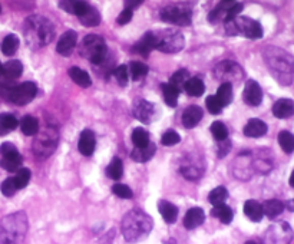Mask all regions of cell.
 <instances>
[{
	"mask_svg": "<svg viewBox=\"0 0 294 244\" xmlns=\"http://www.w3.org/2000/svg\"><path fill=\"white\" fill-rule=\"evenodd\" d=\"M190 78V75H188V71H185V69H181V71L175 72L174 75H172V78L169 80V84H172L180 92H181V89H184V85H185V82L188 80Z\"/></svg>",
	"mask_w": 294,
	"mask_h": 244,
	"instance_id": "obj_43",
	"label": "cell"
},
{
	"mask_svg": "<svg viewBox=\"0 0 294 244\" xmlns=\"http://www.w3.org/2000/svg\"><path fill=\"white\" fill-rule=\"evenodd\" d=\"M202 119V110L198 105H191L183 114V125L185 128H194L198 125V122Z\"/></svg>",
	"mask_w": 294,
	"mask_h": 244,
	"instance_id": "obj_20",
	"label": "cell"
},
{
	"mask_svg": "<svg viewBox=\"0 0 294 244\" xmlns=\"http://www.w3.org/2000/svg\"><path fill=\"white\" fill-rule=\"evenodd\" d=\"M22 72H23V65L20 61L13 59V61H9L3 65V75L6 78L16 79L22 75Z\"/></svg>",
	"mask_w": 294,
	"mask_h": 244,
	"instance_id": "obj_30",
	"label": "cell"
},
{
	"mask_svg": "<svg viewBox=\"0 0 294 244\" xmlns=\"http://www.w3.org/2000/svg\"><path fill=\"white\" fill-rule=\"evenodd\" d=\"M162 94H164V99L165 102L169 106H177V102H178V95H180V91L172 85V84H164L162 85Z\"/></svg>",
	"mask_w": 294,
	"mask_h": 244,
	"instance_id": "obj_36",
	"label": "cell"
},
{
	"mask_svg": "<svg viewBox=\"0 0 294 244\" xmlns=\"http://www.w3.org/2000/svg\"><path fill=\"white\" fill-rule=\"evenodd\" d=\"M264 61L267 63L273 76L280 84L288 85L293 82L294 78V62L293 58L286 50L278 47L269 46L264 50Z\"/></svg>",
	"mask_w": 294,
	"mask_h": 244,
	"instance_id": "obj_2",
	"label": "cell"
},
{
	"mask_svg": "<svg viewBox=\"0 0 294 244\" xmlns=\"http://www.w3.org/2000/svg\"><path fill=\"white\" fill-rule=\"evenodd\" d=\"M180 141H181V137H180L178 132L174 131V129H169V131H167L165 134L162 135V138H161V142H162L164 145H167V147L177 145Z\"/></svg>",
	"mask_w": 294,
	"mask_h": 244,
	"instance_id": "obj_47",
	"label": "cell"
},
{
	"mask_svg": "<svg viewBox=\"0 0 294 244\" xmlns=\"http://www.w3.org/2000/svg\"><path fill=\"white\" fill-rule=\"evenodd\" d=\"M155 49V38H154V32H148V33H145L141 40L138 42L134 47V50H135L136 53H139L143 58H146V56L151 53L152 50Z\"/></svg>",
	"mask_w": 294,
	"mask_h": 244,
	"instance_id": "obj_21",
	"label": "cell"
},
{
	"mask_svg": "<svg viewBox=\"0 0 294 244\" xmlns=\"http://www.w3.org/2000/svg\"><path fill=\"white\" fill-rule=\"evenodd\" d=\"M56 144H57V134L55 129H45L36 138L33 151L38 157L48 158L56 150Z\"/></svg>",
	"mask_w": 294,
	"mask_h": 244,
	"instance_id": "obj_10",
	"label": "cell"
},
{
	"mask_svg": "<svg viewBox=\"0 0 294 244\" xmlns=\"http://www.w3.org/2000/svg\"><path fill=\"white\" fill-rule=\"evenodd\" d=\"M205 105H207V110L210 111L213 115H218V114H221V111H223V105H221V102L218 101V98L214 96V95L208 96L207 101H205Z\"/></svg>",
	"mask_w": 294,
	"mask_h": 244,
	"instance_id": "obj_48",
	"label": "cell"
},
{
	"mask_svg": "<svg viewBox=\"0 0 294 244\" xmlns=\"http://www.w3.org/2000/svg\"><path fill=\"white\" fill-rule=\"evenodd\" d=\"M17 125L19 121L12 114H0V135H6V132L13 131Z\"/></svg>",
	"mask_w": 294,
	"mask_h": 244,
	"instance_id": "obj_33",
	"label": "cell"
},
{
	"mask_svg": "<svg viewBox=\"0 0 294 244\" xmlns=\"http://www.w3.org/2000/svg\"><path fill=\"white\" fill-rule=\"evenodd\" d=\"M154 38H155V49L165 53H178L185 46L183 33L174 29L154 32Z\"/></svg>",
	"mask_w": 294,
	"mask_h": 244,
	"instance_id": "obj_7",
	"label": "cell"
},
{
	"mask_svg": "<svg viewBox=\"0 0 294 244\" xmlns=\"http://www.w3.org/2000/svg\"><path fill=\"white\" fill-rule=\"evenodd\" d=\"M20 129L24 135L27 137H33L39 132V122L38 119L32 117V115H26L23 117V119L20 121Z\"/></svg>",
	"mask_w": 294,
	"mask_h": 244,
	"instance_id": "obj_28",
	"label": "cell"
},
{
	"mask_svg": "<svg viewBox=\"0 0 294 244\" xmlns=\"http://www.w3.org/2000/svg\"><path fill=\"white\" fill-rule=\"evenodd\" d=\"M284 210V204L278 200H269L262 205V213L266 214L269 219H276Z\"/></svg>",
	"mask_w": 294,
	"mask_h": 244,
	"instance_id": "obj_29",
	"label": "cell"
},
{
	"mask_svg": "<svg viewBox=\"0 0 294 244\" xmlns=\"http://www.w3.org/2000/svg\"><path fill=\"white\" fill-rule=\"evenodd\" d=\"M112 193L115 194V196H118L120 198H132L134 197V193H132V189L129 188L128 185L125 184H115L113 187H112Z\"/></svg>",
	"mask_w": 294,
	"mask_h": 244,
	"instance_id": "obj_46",
	"label": "cell"
},
{
	"mask_svg": "<svg viewBox=\"0 0 294 244\" xmlns=\"http://www.w3.org/2000/svg\"><path fill=\"white\" fill-rule=\"evenodd\" d=\"M132 142L135 147H145L150 144V135L143 128H135L132 131Z\"/></svg>",
	"mask_w": 294,
	"mask_h": 244,
	"instance_id": "obj_41",
	"label": "cell"
},
{
	"mask_svg": "<svg viewBox=\"0 0 294 244\" xmlns=\"http://www.w3.org/2000/svg\"><path fill=\"white\" fill-rule=\"evenodd\" d=\"M294 114V102L291 99H287V98H281L278 99L277 102L273 105V115L276 118L284 119L291 117Z\"/></svg>",
	"mask_w": 294,
	"mask_h": 244,
	"instance_id": "obj_19",
	"label": "cell"
},
{
	"mask_svg": "<svg viewBox=\"0 0 294 244\" xmlns=\"http://www.w3.org/2000/svg\"><path fill=\"white\" fill-rule=\"evenodd\" d=\"M59 6H61V9L65 10V12L80 17V16L86 12L87 8H89L91 5H87L86 2H83V0H61V2H59Z\"/></svg>",
	"mask_w": 294,
	"mask_h": 244,
	"instance_id": "obj_18",
	"label": "cell"
},
{
	"mask_svg": "<svg viewBox=\"0 0 294 244\" xmlns=\"http://www.w3.org/2000/svg\"><path fill=\"white\" fill-rule=\"evenodd\" d=\"M225 31L228 35H243L248 39L262 38V26L254 19L236 16L234 19L225 20Z\"/></svg>",
	"mask_w": 294,
	"mask_h": 244,
	"instance_id": "obj_5",
	"label": "cell"
},
{
	"mask_svg": "<svg viewBox=\"0 0 294 244\" xmlns=\"http://www.w3.org/2000/svg\"><path fill=\"white\" fill-rule=\"evenodd\" d=\"M244 214H246L247 217L251 221L258 223V221H261L262 217H264L262 205L260 204L258 201H255V200H248V201H246V204H244Z\"/></svg>",
	"mask_w": 294,
	"mask_h": 244,
	"instance_id": "obj_25",
	"label": "cell"
},
{
	"mask_svg": "<svg viewBox=\"0 0 294 244\" xmlns=\"http://www.w3.org/2000/svg\"><path fill=\"white\" fill-rule=\"evenodd\" d=\"M211 132H213V137L217 141H223V140L228 138V129L223 122H214L211 125Z\"/></svg>",
	"mask_w": 294,
	"mask_h": 244,
	"instance_id": "obj_44",
	"label": "cell"
},
{
	"mask_svg": "<svg viewBox=\"0 0 294 244\" xmlns=\"http://www.w3.org/2000/svg\"><path fill=\"white\" fill-rule=\"evenodd\" d=\"M106 174L112 180H121L122 174H124V166L120 158H113L112 162L106 168Z\"/></svg>",
	"mask_w": 294,
	"mask_h": 244,
	"instance_id": "obj_39",
	"label": "cell"
},
{
	"mask_svg": "<svg viewBox=\"0 0 294 244\" xmlns=\"http://www.w3.org/2000/svg\"><path fill=\"white\" fill-rule=\"evenodd\" d=\"M0 12H2V6H0Z\"/></svg>",
	"mask_w": 294,
	"mask_h": 244,
	"instance_id": "obj_56",
	"label": "cell"
},
{
	"mask_svg": "<svg viewBox=\"0 0 294 244\" xmlns=\"http://www.w3.org/2000/svg\"><path fill=\"white\" fill-rule=\"evenodd\" d=\"M79 19L80 23L83 26H87V28H94V26H98L101 23V15L94 6H89L86 12L80 16Z\"/></svg>",
	"mask_w": 294,
	"mask_h": 244,
	"instance_id": "obj_31",
	"label": "cell"
},
{
	"mask_svg": "<svg viewBox=\"0 0 294 244\" xmlns=\"http://www.w3.org/2000/svg\"><path fill=\"white\" fill-rule=\"evenodd\" d=\"M288 182H290V185H291V187H294V170H293V173H291V175H290V180H288Z\"/></svg>",
	"mask_w": 294,
	"mask_h": 244,
	"instance_id": "obj_53",
	"label": "cell"
},
{
	"mask_svg": "<svg viewBox=\"0 0 294 244\" xmlns=\"http://www.w3.org/2000/svg\"><path fill=\"white\" fill-rule=\"evenodd\" d=\"M36 94H38V87L35 82H23L10 91L9 99L15 105H26L32 102Z\"/></svg>",
	"mask_w": 294,
	"mask_h": 244,
	"instance_id": "obj_11",
	"label": "cell"
},
{
	"mask_svg": "<svg viewBox=\"0 0 294 244\" xmlns=\"http://www.w3.org/2000/svg\"><path fill=\"white\" fill-rule=\"evenodd\" d=\"M288 207H290V210H293V211H294V200H293V201H290V204H288Z\"/></svg>",
	"mask_w": 294,
	"mask_h": 244,
	"instance_id": "obj_54",
	"label": "cell"
},
{
	"mask_svg": "<svg viewBox=\"0 0 294 244\" xmlns=\"http://www.w3.org/2000/svg\"><path fill=\"white\" fill-rule=\"evenodd\" d=\"M95 145H96V140L95 135L92 131L89 129H85L82 134H80L79 142H78V148H79V152L82 155L85 157H91L95 151Z\"/></svg>",
	"mask_w": 294,
	"mask_h": 244,
	"instance_id": "obj_17",
	"label": "cell"
},
{
	"mask_svg": "<svg viewBox=\"0 0 294 244\" xmlns=\"http://www.w3.org/2000/svg\"><path fill=\"white\" fill-rule=\"evenodd\" d=\"M132 16H134V10L125 8L121 12V15L118 16V24H128L131 22Z\"/></svg>",
	"mask_w": 294,
	"mask_h": 244,
	"instance_id": "obj_50",
	"label": "cell"
},
{
	"mask_svg": "<svg viewBox=\"0 0 294 244\" xmlns=\"http://www.w3.org/2000/svg\"><path fill=\"white\" fill-rule=\"evenodd\" d=\"M161 19L164 22L177 26H190L192 22V8L188 3L171 5L161 10Z\"/></svg>",
	"mask_w": 294,
	"mask_h": 244,
	"instance_id": "obj_8",
	"label": "cell"
},
{
	"mask_svg": "<svg viewBox=\"0 0 294 244\" xmlns=\"http://www.w3.org/2000/svg\"><path fill=\"white\" fill-rule=\"evenodd\" d=\"M31 170L29 168H19L16 171V175H15V182H16V187L17 189H22L24 188L29 181H31Z\"/></svg>",
	"mask_w": 294,
	"mask_h": 244,
	"instance_id": "obj_40",
	"label": "cell"
},
{
	"mask_svg": "<svg viewBox=\"0 0 294 244\" xmlns=\"http://www.w3.org/2000/svg\"><path fill=\"white\" fill-rule=\"evenodd\" d=\"M184 89L190 96H201L205 91V85L199 78H188L184 85Z\"/></svg>",
	"mask_w": 294,
	"mask_h": 244,
	"instance_id": "obj_27",
	"label": "cell"
},
{
	"mask_svg": "<svg viewBox=\"0 0 294 244\" xmlns=\"http://www.w3.org/2000/svg\"><path fill=\"white\" fill-rule=\"evenodd\" d=\"M134 117L143 124H151L158 117V110L154 103L145 99H136L134 102Z\"/></svg>",
	"mask_w": 294,
	"mask_h": 244,
	"instance_id": "obj_13",
	"label": "cell"
},
{
	"mask_svg": "<svg viewBox=\"0 0 294 244\" xmlns=\"http://www.w3.org/2000/svg\"><path fill=\"white\" fill-rule=\"evenodd\" d=\"M227 198H228V191H227L225 187L220 185V187H217V188H214L211 193H210V196H208V201H210L213 205H217V204H223Z\"/></svg>",
	"mask_w": 294,
	"mask_h": 244,
	"instance_id": "obj_38",
	"label": "cell"
},
{
	"mask_svg": "<svg viewBox=\"0 0 294 244\" xmlns=\"http://www.w3.org/2000/svg\"><path fill=\"white\" fill-rule=\"evenodd\" d=\"M80 55L91 61L94 65H101L105 62L108 55V47L105 40L98 35H87L83 38L79 46Z\"/></svg>",
	"mask_w": 294,
	"mask_h": 244,
	"instance_id": "obj_6",
	"label": "cell"
},
{
	"mask_svg": "<svg viewBox=\"0 0 294 244\" xmlns=\"http://www.w3.org/2000/svg\"><path fill=\"white\" fill-rule=\"evenodd\" d=\"M158 211L161 214V217L167 221L168 224H172L178 219V208L172 203L165 201V200L158 203Z\"/></svg>",
	"mask_w": 294,
	"mask_h": 244,
	"instance_id": "obj_23",
	"label": "cell"
},
{
	"mask_svg": "<svg viewBox=\"0 0 294 244\" xmlns=\"http://www.w3.org/2000/svg\"><path fill=\"white\" fill-rule=\"evenodd\" d=\"M211 214H213V217L218 219L224 224H228V223L232 221V210L228 205L224 204V203L223 204L214 205V208L211 210Z\"/></svg>",
	"mask_w": 294,
	"mask_h": 244,
	"instance_id": "obj_32",
	"label": "cell"
},
{
	"mask_svg": "<svg viewBox=\"0 0 294 244\" xmlns=\"http://www.w3.org/2000/svg\"><path fill=\"white\" fill-rule=\"evenodd\" d=\"M113 76L116 79V82H118V85L121 87H127L128 84V68L127 66H124V65H121L118 66L115 71H113Z\"/></svg>",
	"mask_w": 294,
	"mask_h": 244,
	"instance_id": "obj_49",
	"label": "cell"
},
{
	"mask_svg": "<svg viewBox=\"0 0 294 244\" xmlns=\"http://www.w3.org/2000/svg\"><path fill=\"white\" fill-rule=\"evenodd\" d=\"M69 76L76 85H79L82 88H89L92 85V79L89 76V73L83 71V69H80V68H76V66L71 68L69 69Z\"/></svg>",
	"mask_w": 294,
	"mask_h": 244,
	"instance_id": "obj_26",
	"label": "cell"
},
{
	"mask_svg": "<svg viewBox=\"0 0 294 244\" xmlns=\"http://www.w3.org/2000/svg\"><path fill=\"white\" fill-rule=\"evenodd\" d=\"M2 75H3V65L0 63V76H2Z\"/></svg>",
	"mask_w": 294,
	"mask_h": 244,
	"instance_id": "obj_55",
	"label": "cell"
},
{
	"mask_svg": "<svg viewBox=\"0 0 294 244\" xmlns=\"http://www.w3.org/2000/svg\"><path fill=\"white\" fill-rule=\"evenodd\" d=\"M243 98H244V102L250 106H258L262 101V91L260 85L250 79L246 82V87H244V92H243Z\"/></svg>",
	"mask_w": 294,
	"mask_h": 244,
	"instance_id": "obj_14",
	"label": "cell"
},
{
	"mask_svg": "<svg viewBox=\"0 0 294 244\" xmlns=\"http://www.w3.org/2000/svg\"><path fill=\"white\" fill-rule=\"evenodd\" d=\"M204 221H205L204 210L199 208V207H192L191 210L187 211L185 217H184V227L188 230L197 229Z\"/></svg>",
	"mask_w": 294,
	"mask_h": 244,
	"instance_id": "obj_16",
	"label": "cell"
},
{
	"mask_svg": "<svg viewBox=\"0 0 294 244\" xmlns=\"http://www.w3.org/2000/svg\"><path fill=\"white\" fill-rule=\"evenodd\" d=\"M231 150V142L227 141V140H223V141H220V145H218V154H220V157H224L228 151Z\"/></svg>",
	"mask_w": 294,
	"mask_h": 244,
	"instance_id": "obj_51",
	"label": "cell"
},
{
	"mask_svg": "<svg viewBox=\"0 0 294 244\" xmlns=\"http://www.w3.org/2000/svg\"><path fill=\"white\" fill-rule=\"evenodd\" d=\"M0 154H2L0 167L5 168L9 173H16L23 162V158L20 155V152L10 142H5L0 145Z\"/></svg>",
	"mask_w": 294,
	"mask_h": 244,
	"instance_id": "obj_9",
	"label": "cell"
},
{
	"mask_svg": "<svg viewBox=\"0 0 294 244\" xmlns=\"http://www.w3.org/2000/svg\"><path fill=\"white\" fill-rule=\"evenodd\" d=\"M17 47H19V38L16 35L10 33L8 35L5 39H3V43H2V52L6 56H12L16 53Z\"/></svg>",
	"mask_w": 294,
	"mask_h": 244,
	"instance_id": "obj_34",
	"label": "cell"
},
{
	"mask_svg": "<svg viewBox=\"0 0 294 244\" xmlns=\"http://www.w3.org/2000/svg\"><path fill=\"white\" fill-rule=\"evenodd\" d=\"M215 96L218 98V101L221 102L223 106L230 105L231 101H232V87H231L230 82H223L221 87L218 88V91H217V95H215Z\"/></svg>",
	"mask_w": 294,
	"mask_h": 244,
	"instance_id": "obj_35",
	"label": "cell"
},
{
	"mask_svg": "<svg viewBox=\"0 0 294 244\" xmlns=\"http://www.w3.org/2000/svg\"><path fill=\"white\" fill-rule=\"evenodd\" d=\"M24 39L33 49L46 46L55 38V26L52 22L39 15L29 16L24 20Z\"/></svg>",
	"mask_w": 294,
	"mask_h": 244,
	"instance_id": "obj_1",
	"label": "cell"
},
{
	"mask_svg": "<svg viewBox=\"0 0 294 244\" xmlns=\"http://www.w3.org/2000/svg\"><path fill=\"white\" fill-rule=\"evenodd\" d=\"M278 144L284 152L291 154L294 151V135L288 131H281L278 134Z\"/></svg>",
	"mask_w": 294,
	"mask_h": 244,
	"instance_id": "obj_37",
	"label": "cell"
},
{
	"mask_svg": "<svg viewBox=\"0 0 294 244\" xmlns=\"http://www.w3.org/2000/svg\"><path fill=\"white\" fill-rule=\"evenodd\" d=\"M129 71H131V76H132L134 80H139V79H142L143 76H146L148 66L141 62H132L131 66H129Z\"/></svg>",
	"mask_w": 294,
	"mask_h": 244,
	"instance_id": "obj_42",
	"label": "cell"
},
{
	"mask_svg": "<svg viewBox=\"0 0 294 244\" xmlns=\"http://www.w3.org/2000/svg\"><path fill=\"white\" fill-rule=\"evenodd\" d=\"M244 134L250 138H260L262 135L267 134V125L261 119H250L244 126Z\"/></svg>",
	"mask_w": 294,
	"mask_h": 244,
	"instance_id": "obj_22",
	"label": "cell"
},
{
	"mask_svg": "<svg viewBox=\"0 0 294 244\" xmlns=\"http://www.w3.org/2000/svg\"><path fill=\"white\" fill-rule=\"evenodd\" d=\"M215 78L221 82H237L243 78L244 72L240 68L239 63L232 62V61H224V62L218 63L214 69Z\"/></svg>",
	"mask_w": 294,
	"mask_h": 244,
	"instance_id": "obj_12",
	"label": "cell"
},
{
	"mask_svg": "<svg viewBox=\"0 0 294 244\" xmlns=\"http://www.w3.org/2000/svg\"><path fill=\"white\" fill-rule=\"evenodd\" d=\"M143 3V0H125V8L135 10L136 8H139Z\"/></svg>",
	"mask_w": 294,
	"mask_h": 244,
	"instance_id": "obj_52",
	"label": "cell"
},
{
	"mask_svg": "<svg viewBox=\"0 0 294 244\" xmlns=\"http://www.w3.org/2000/svg\"><path fill=\"white\" fill-rule=\"evenodd\" d=\"M27 231V217L24 213H15L0 223V243H19Z\"/></svg>",
	"mask_w": 294,
	"mask_h": 244,
	"instance_id": "obj_4",
	"label": "cell"
},
{
	"mask_svg": "<svg viewBox=\"0 0 294 244\" xmlns=\"http://www.w3.org/2000/svg\"><path fill=\"white\" fill-rule=\"evenodd\" d=\"M76 45H78V33L75 31H66L57 42L56 50L59 55L69 56L75 50Z\"/></svg>",
	"mask_w": 294,
	"mask_h": 244,
	"instance_id": "obj_15",
	"label": "cell"
},
{
	"mask_svg": "<svg viewBox=\"0 0 294 244\" xmlns=\"http://www.w3.org/2000/svg\"><path fill=\"white\" fill-rule=\"evenodd\" d=\"M154 221L142 210H131L122 220V233L128 241H135L152 230Z\"/></svg>",
	"mask_w": 294,
	"mask_h": 244,
	"instance_id": "obj_3",
	"label": "cell"
},
{
	"mask_svg": "<svg viewBox=\"0 0 294 244\" xmlns=\"http://www.w3.org/2000/svg\"><path fill=\"white\" fill-rule=\"evenodd\" d=\"M155 151H157V147L150 142L145 147H135V150L131 152V157L136 162H145V161H150L154 157Z\"/></svg>",
	"mask_w": 294,
	"mask_h": 244,
	"instance_id": "obj_24",
	"label": "cell"
},
{
	"mask_svg": "<svg viewBox=\"0 0 294 244\" xmlns=\"http://www.w3.org/2000/svg\"><path fill=\"white\" fill-rule=\"evenodd\" d=\"M0 189H2V194H3V196H6V197H13L17 191L16 182H15L13 178H8V180H5V181L2 182Z\"/></svg>",
	"mask_w": 294,
	"mask_h": 244,
	"instance_id": "obj_45",
	"label": "cell"
}]
</instances>
